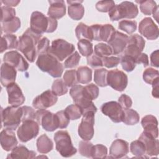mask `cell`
<instances>
[{
  "mask_svg": "<svg viewBox=\"0 0 159 159\" xmlns=\"http://www.w3.org/2000/svg\"><path fill=\"white\" fill-rule=\"evenodd\" d=\"M42 35L34 32L28 28L18 40L17 50L24 54L27 60L33 63L37 56V45Z\"/></svg>",
  "mask_w": 159,
  "mask_h": 159,
  "instance_id": "1",
  "label": "cell"
},
{
  "mask_svg": "<svg viewBox=\"0 0 159 159\" xmlns=\"http://www.w3.org/2000/svg\"><path fill=\"white\" fill-rule=\"evenodd\" d=\"M36 65L39 68L53 78H59L63 72V65L55 57L48 53L38 55Z\"/></svg>",
  "mask_w": 159,
  "mask_h": 159,
  "instance_id": "2",
  "label": "cell"
},
{
  "mask_svg": "<svg viewBox=\"0 0 159 159\" xmlns=\"http://www.w3.org/2000/svg\"><path fill=\"white\" fill-rule=\"evenodd\" d=\"M139 14L137 5L130 1H123L115 6L109 12V16L112 21L122 19H134Z\"/></svg>",
  "mask_w": 159,
  "mask_h": 159,
  "instance_id": "3",
  "label": "cell"
},
{
  "mask_svg": "<svg viewBox=\"0 0 159 159\" xmlns=\"http://www.w3.org/2000/svg\"><path fill=\"white\" fill-rule=\"evenodd\" d=\"M1 120L4 127L11 130H16L22 122V108L19 106H8L1 108Z\"/></svg>",
  "mask_w": 159,
  "mask_h": 159,
  "instance_id": "4",
  "label": "cell"
},
{
  "mask_svg": "<svg viewBox=\"0 0 159 159\" xmlns=\"http://www.w3.org/2000/svg\"><path fill=\"white\" fill-rule=\"evenodd\" d=\"M53 139L56 150L62 157L68 158L76 153L77 150L73 147L68 131L59 130L57 132L54 134Z\"/></svg>",
  "mask_w": 159,
  "mask_h": 159,
  "instance_id": "5",
  "label": "cell"
},
{
  "mask_svg": "<svg viewBox=\"0 0 159 159\" xmlns=\"http://www.w3.org/2000/svg\"><path fill=\"white\" fill-rule=\"evenodd\" d=\"M70 95L75 104L81 107L83 111V114L88 111L96 112L97 107L86 94L83 86L76 84L72 86L70 90Z\"/></svg>",
  "mask_w": 159,
  "mask_h": 159,
  "instance_id": "6",
  "label": "cell"
},
{
  "mask_svg": "<svg viewBox=\"0 0 159 159\" xmlns=\"http://www.w3.org/2000/svg\"><path fill=\"white\" fill-rule=\"evenodd\" d=\"M73 44L61 39H57L52 42L48 53L61 61L75 52Z\"/></svg>",
  "mask_w": 159,
  "mask_h": 159,
  "instance_id": "7",
  "label": "cell"
},
{
  "mask_svg": "<svg viewBox=\"0 0 159 159\" xmlns=\"http://www.w3.org/2000/svg\"><path fill=\"white\" fill-rule=\"evenodd\" d=\"M34 120L48 132H53L58 128V120L56 114L44 109H40L35 111Z\"/></svg>",
  "mask_w": 159,
  "mask_h": 159,
  "instance_id": "8",
  "label": "cell"
},
{
  "mask_svg": "<svg viewBox=\"0 0 159 159\" xmlns=\"http://www.w3.org/2000/svg\"><path fill=\"white\" fill-rule=\"evenodd\" d=\"M94 114L93 111H88L83 114V118L78 126V135L83 140H90L94 136Z\"/></svg>",
  "mask_w": 159,
  "mask_h": 159,
  "instance_id": "9",
  "label": "cell"
},
{
  "mask_svg": "<svg viewBox=\"0 0 159 159\" xmlns=\"http://www.w3.org/2000/svg\"><path fill=\"white\" fill-rule=\"evenodd\" d=\"M39 132V124L34 120H28L19 127L17 135L21 142H27L35 138Z\"/></svg>",
  "mask_w": 159,
  "mask_h": 159,
  "instance_id": "10",
  "label": "cell"
},
{
  "mask_svg": "<svg viewBox=\"0 0 159 159\" xmlns=\"http://www.w3.org/2000/svg\"><path fill=\"white\" fill-rule=\"evenodd\" d=\"M107 86H110L117 91H123L127 86L128 77L127 75L118 69L108 71L107 75Z\"/></svg>",
  "mask_w": 159,
  "mask_h": 159,
  "instance_id": "11",
  "label": "cell"
},
{
  "mask_svg": "<svg viewBox=\"0 0 159 159\" xmlns=\"http://www.w3.org/2000/svg\"><path fill=\"white\" fill-rule=\"evenodd\" d=\"M145 45L144 39L135 34L129 37L127 45L124 50V55L132 57L135 61L137 58L143 51Z\"/></svg>",
  "mask_w": 159,
  "mask_h": 159,
  "instance_id": "12",
  "label": "cell"
},
{
  "mask_svg": "<svg viewBox=\"0 0 159 159\" xmlns=\"http://www.w3.org/2000/svg\"><path fill=\"white\" fill-rule=\"evenodd\" d=\"M30 29L35 33L42 35L47 32L49 25V17L43 13L34 11L32 13L30 20Z\"/></svg>",
  "mask_w": 159,
  "mask_h": 159,
  "instance_id": "13",
  "label": "cell"
},
{
  "mask_svg": "<svg viewBox=\"0 0 159 159\" xmlns=\"http://www.w3.org/2000/svg\"><path fill=\"white\" fill-rule=\"evenodd\" d=\"M101 111L103 114L108 116L110 119L115 122H122L124 109L116 101H109L104 103L101 107Z\"/></svg>",
  "mask_w": 159,
  "mask_h": 159,
  "instance_id": "14",
  "label": "cell"
},
{
  "mask_svg": "<svg viewBox=\"0 0 159 159\" xmlns=\"http://www.w3.org/2000/svg\"><path fill=\"white\" fill-rule=\"evenodd\" d=\"M3 61L6 63L19 71H25L29 68V63L23 56L16 50H11L5 53Z\"/></svg>",
  "mask_w": 159,
  "mask_h": 159,
  "instance_id": "15",
  "label": "cell"
},
{
  "mask_svg": "<svg viewBox=\"0 0 159 159\" xmlns=\"http://www.w3.org/2000/svg\"><path fill=\"white\" fill-rule=\"evenodd\" d=\"M139 32L147 39L150 40H156L159 35L158 27L150 17H145L140 22Z\"/></svg>",
  "mask_w": 159,
  "mask_h": 159,
  "instance_id": "16",
  "label": "cell"
},
{
  "mask_svg": "<svg viewBox=\"0 0 159 159\" xmlns=\"http://www.w3.org/2000/svg\"><path fill=\"white\" fill-rule=\"evenodd\" d=\"M57 101L58 96L52 91L48 89L34 98L32 101V106L35 109H46L55 104Z\"/></svg>",
  "mask_w": 159,
  "mask_h": 159,
  "instance_id": "17",
  "label": "cell"
},
{
  "mask_svg": "<svg viewBox=\"0 0 159 159\" xmlns=\"http://www.w3.org/2000/svg\"><path fill=\"white\" fill-rule=\"evenodd\" d=\"M128 40L129 36L127 35L116 30L107 43L112 50V53L119 55L124 52L127 45Z\"/></svg>",
  "mask_w": 159,
  "mask_h": 159,
  "instance_id": "18",
  "label": "cell"
},
{
  "mask_svg": "<svg viewBox=\"0 0 159 159\" xmlns=\"http://www.w3.org/2000/svg\"><path fill=\"white\" fill-rule=\"evenodd\" d=\"M8 94V103L11 106H20L25 101V97L20 88L16 83H12L6 86Z\"/></svg>",
  "mask_w": 159,
  "mask_h": 159,
  "instance_id": "19",
  "label": "cell"
},
{
  "mask_svg": "<svg viewBox=\"0 0 159 159\" xmlns=\"http://www.w3.org/2000/svg\"><path fill=\"white\" fill-rule=\"evenodd\" d=\"M129 151V143L122 139H116L109 148V155L113 158H121L127 155Z\"/></svg>",
  "mask_w": 159,
  "mask_h": 159,
  "instance_id": "20",
  "label": "cell"
},
{
  "mask_svg": "<svg viewBox=\"0 0 159 159\" xmlns=\"http://www.w3.org/2000/svg\"><path fill=\"white\" fill-rule=\"evenodd\" d=\"M139 140H141L145 148V153L149 156H157L159 154V141L145 132H142Z\"/></svg>",
  "mask_w": 159,
  "mask_h": 159,
  "instance_id": "21",
  "label": "cell"
},
{
  "mask_svg": "<svg viewBox=\"0 0 159 159\" xmlns=\"http://www.w3.org/2000/svg\"><path fill=\"white\" fill-rule=\"evenodd\" d=\"M0 143L3 150L7 152L12 151L18 144L15 133L13 130L6 129L1 132Z\"/></svg>",
  "mask_w": 159,
  "mask_h": 159,
  "instance_id": "22",
  "label": "cell"
},
{
  "mask_svg": "<svg viewBox=\"0 0 159 159\" xmlns=\"http://www.w3.org/2000/svg\"><path fill=\"white\" fill-rule=\"evenodd\" d=\"M141 125L143 128V132L154 138L158 137V120L154 116L149 114L142 117Z\"/></svg>",
  "mask_w": 159,
  "mask_h": 159,
  "instance_id": "23",
  "label": "cell"
},
{
  "mask_svg": "<svg viewBox=\"0 0 159 159\" xmlns=\"http://www.w3.org/2000/svg\"><path fill=\"white\" fill-rule=\"evenodd\" d=\"M17 70L11 65L3 63L1 66V83L6 87L9 84L14 83L16 78Z\"/></svg>",
  "mask_w": 159,
  "mask_h": 159,
  "instance_id": "24",
  "label": "cell"
},
{
  "mask_svg": "<svg viewBox=\"0 0 159 159\" xmlns=\"http://www.w3.org/2000/svg\"><path fill=\"white\" fill-rule=\"evenodd\" d=\"M50 6L47 12L48 17L55 19L63 17L66 14V6L63 0L48 1Z\"/></svg>",
  "mask_w": 159,
  "mask_h": 159,
  "instance_id": "25",
  "label": "cell"
},
{
  "mask_svg": "<svg viewBox=\"0 0 159 159\" xmlns=\"http://www.w3.org/2000/svg\"><path fill=\"white\" fill-rule=\"evenodd\" d=\"M83 1H67L69 4L68 7V13L69 17L75 20H80L84 14V7L81 4Z\"/></svg>",
  "mask_w": 159,
  "mask_h": 159,
  "instance_id": "26",
  "label": "cell"
},
{
  "mask_svg": "<svg viewBox=\"0 0 159 159\" xmlns=\"http://www.w3.org/2000/svg\"><path fill=\"white\" fill-rule=\"evenodd\" d=\"M36 156L34 151L29 150L26 147L20 145L14 148L11 153L9 154L7 158H34Z\"/></svg>",
  "mask_w": 159,
  "mask_h": 159,
  "instance_id": "27",
  "label": "cell"
},
{
  "mask_svg": "<svg viewBox=\"0 0 159 159\" xmlns=\"http://www.w3.org/2000/svg\"><path fill=\"white\" fill-rule=\"evenodd\" d=\"M36 145L38 152L43 154L50 152L53 148L52 140L46 134H43L37 139Z\"/></svg>",
  "mask_w": 159,
  "mask_h": 159,
  "instance_id": "28",
  "label": "cell"
},
{
  "mask_svg": "<svg viewBox=\"0 0 159 159\" xmlns=\"http://www.w3.org/2000/svg\"><path fill=\"white\" fill-rule=\"evenodd\" d=\"M18 40L13 34H5L2 35L1 40V53L6 50L17 48Z\"/></svg>",
  "mask_w": 159,
  "mask_h": 159,
  "instance_id": "29",
  "label": "cell"
},
{
  "mask_svg": "<svg viewBox=\"0 0 159 159\" xmlns=\"http://www.w3.org/2000/svg\"><path fill=\"white\" fill-rule=\"evenodd\" d=\"M75 34L79 40L85 39L92 41L93 40L90 27L83 22H80L78 24L75 29Z\"/></svg>",
  "mask_w": 159,
  "mask_h": 159,
  "instance_id": "30",
  "label": "cell"
},
{
  "mask_svg": "<svg viewBox=\"0 0 159 159\" xmlns=\"http://www.w3.org/2000/svg\"><path fill=\"white\" fill-rule=\"evenodd\" d=\"M140 120V116L138 112L132 109H124L122 122L128 125L137 124Z\"/></svg>",
  "mask_w": 159,
  "mask_h": 159,
  "instance_id": "31",
  "label": "cell"
},
{
  "mask_svg": "<svg viewBox=\"0 0 159 159\" xmlns=\"http://www.w3.org/2000/svg\"><path fill=\"white\" fill-rule=\"evenodd\" d=\"M78 81L81 84H88L92 80V70L86 66H81L76 70Z\"/></svg>",
  "mask_w": 159,
  "mask_h": 159,
  "instance_id": "32",
  "label": "cell"
},
{
  "mask_svg": "<svg viewBox=\"0 0 159 159\" xmlns=\"http://www.w3.org/2000/svg\"><path fill=\"white\" fill-rule=\"evenodd\" d=\"M20 20L17 17H16L13 19L2 22L1 30L6 34H11L17 31V30L20 27Z\"/></svg>",
  "mask_w": 159,
  "mask_h": 159,
  "instance_id": "33",
  "label": "cell"
},
{
  "mask_svg": "<svg viewBox=\"0 0 159 159\" xmlns=\"http://www.w3.org/2000/svg\"><path fill=\"white\" fill-rule=\"evenodd\" d=\"M135 2L140 4V11L145 15L150 16L158 9L155 1L153 0L136 1Z\"/></svg>",
  "mask_w": 159,
  "mask_h": 159,
  "instance_id": "34",
  "label": "cell"
},
{
  "mask_svg": "<svg viewBox=\"0 0 159 159\" xmlns=\"http://www.w3.org/2000/svg\"><path fill=\"white\" fill-rule=\"evenodd\" d=\"M108 71L106 68H101L95 70L94 73V81L95 83L100 87L107 86V75Z\"/></svg>",
  "mask_w": 159,
  "mask_h": 159,
  "instance_id": "35",
  "label": "cell"
},
{
  "mask_svg": "<svg viewBox=\"0 0 159 159\" xmlns=\"http://www.w3.org/2000/svg\"><path fill=\"white\" fill-rule=\"evenodd\" d=\"M143 81L148 84L152 85L155 83L159 81V72L157 70L153 68H148L143 73Z\"/></svg>",
  "mask_w": 159,
  "mask_h": 159,
  "instance_id": "36",
  "label": "cell"
},
{
  "mask_svg": "<svg viewBox=\"0 0 159 159\" xmlns=\"http://www.w3.org/2000/svg\"><path fill=\"white\" fill-rule=\"evenodd\" d=\"M115 31V28L111 24H101L99 31V40L108 42Z\"/></svg>",
  "mask_w": 159,
  "mask_h": 159,
  "instance_id": "37",
  "label": "cell"
},
{
  "mask_svg": "<svg viewBox=\"0 0 159 159\" xmlns=\"http://www.w3.org/2000/svg\"><path fill=\"white\" fill-rule=\"evenodd\" d=\"M70 120H77L83 116V111L77 104H70L64 110Z\"/></svg>",
  "mask_w": 159,
  "mask_h": 159,
  "instance_id": "38",
  "label": "cell"
},
{
  "mask_svg": "<svg viewBox=\"0 0 159 159\" xmlns=\"http://www.w3.org/2000/svg\"><path fill=\"white\" fill-rule=\"evenodd\" d=\"M78 50L81 55L84 57H89L93 53V45L91 41L83 39L80 40L77 43Z\"/></svg>",
  "mask_w": 159,
  "mask_h": 159,
  "instance_id": "39",
  "label": "cell"
},
{
  "mask_svg": "<svg viewBox=\"0 0 159 159\" xmlns=\"http://www.w3.org/2000/svg\"><path fill=\"white\" fill-rule=\"evenodd\" d=\"M130 150L131 153L137 157H145V148L143 143L140 140H137L131 142L130 145Z\"/></svg>",
  "mask_w": 159,
  "mask_h": 159,
  "instance_id": "40",
  "label": "cell"
},
{
  "mask_svg": "<svg viewBox=\"0 0 159 159\" xmlns=\"http://www.w3.org/2000/svg\"><path fill=\"white\" fill-rule=\"evenodd\" d=\"M94 53L98 57L102 58L109 57L112 55V50L111 47L104 43H99L94 46Z\"/></svg>",
  "mask_w": 159,
  "mask_h": 159,
  "instance_id": "41",
  "label": "cell"
},
{
  "mask_svg": "<svg viewBox=\"0 0 159 159\" xmlns=\"http://www.w3.org/2000/svg\"><path fill=\"white\" fill-rule=\"evenodd\" d=\"M52 91L58 96H63L67 93L68 86L65 83L63 80H55L52 86Z\"/></svg>",
  "mask_w": 159,
  "mask_h": 159,
  "instance_id": "42",
  "label": "cell"
},
{
  "mask_svg": "<svg viewBox=\"0 0 159 159\" xmlns=\"http://www.w3.org/2000/svg\"><path fill=\"white\" fill-rule=\"evenodd\" d=\"M137 25V22L135 20H122L119 22L118 28L128 34H132L136 30Z\"/></svg>",
  "mask_w": 159,
  "mask_h": 159,
  "instance_id": "43",
  "label": "cell"
},
{
  "mask_svg": "<svg viewBox=\"0 0 159 159\" xmlns=\"http://www.w3.org/2000/svg\"><path fill=\"white\" fill-rule=\"evenodd\" d=\"M63 81L68 87H72L78 83L76 70H66L63 75Z\"/></svg>",
  "mask_w": 159,
  "mask_h": 159,
  "instance_id": "44",
  "label": "cell"
},
{
  "mask_svg": "<svg viewBox=\"0 0 159 159\" xmlns=\"http://www.w3.org/2000/svg\"><path fill=\"white\" fill-rule=\"evenodd\" d=\"M93 146L94 145L89 140H81L79 142V152L84 157L91 158Z\"/></svg>",
  "mask_w": 159,
  "mask_h": 159,
  "instance_id": "45",
  "label": "cell"
},
{
  "mask_svg": "<svg viewBox=\"0 0 159 159\" xmlns=\"http://www.w3.org/2000/svg\"><path fill=\"white\" fill-rule=\"evenodd\" d=\"M123 70L127 72H130L134 70L136 66L135 60L130 56L124 55L120 61Z\"/></svg>",
  "mask_w": 159,
  "mask_h": 159,
  "instance_id": "46",
  "label": "cell"
},
{
  "mask_svg": "<svg viewBox=\"0 0 159 159\" xmlns=\"http://www.w3.org/2000/svg\"><path fill=\"white\" fill-rule=\"evenodd\" d=\"M81 57L77 51H75L64 61L63 66L65 68H73L77 66L80 61Z\"/></svg>",
  "mask_w": 159,
  "mask_h": 159,
  "instance_id": "47",
  "label": "cell"
},
{
  "mask_svg": "<svg viewBox=\"0 0 159 159\" xmlns=\"http://www.w3.org/2000/svg\"><path fill=\"white\" fill-rule=\"evenodd\" d=\"M1 19L2 22L11 20L16 17V11L14 8L8 6H1Z\"/></svg>",
  "mask_w": 159,
  "mask_h": 159,
  "instance_id": "48",
  "label": "cell"
},
{
  "mask_svg": "<svg viewBox=\"0 0 159 159\" xmlns=\"http://www.w3.org/2000/svg\"><path fill=\"white\" fill-rule=\"evenodd\" d=\"M107 155V148L102 144H97L93 146L91 158H104Z\"/></svg>",
  "mask_w": 159,
  "mask_h": 159,
  "instance_id": "49",
  "label": "cell"
},
{
  "mask_svg": "<svg viewBox=\"0 0 159 159\" xmlns=\"http://www.w3.org/2000/svg\"><path fill=\"white\" fill-rule=\"evenodd\" d=\"M115 6L114 1H99L96 4V9L102 12H109Z\"/></svg>",
  "mask_w": 159,
  "mask_h": 159,
  "instance_id": "50",
  "label": "cell"
},
{
  "mask_svg": "<svg viewBox=\"0 0 159 159\" xmlns=\"http://www.w3.org/2000/svg\"><path fill=\"white\" fill-rule=\"evenodd\" d=\"M49 48H50L49 40L45 37H42L39 40L37 45V55L48 53Z\"/></svg>",
  "mask_w": 159,
  "mask_h": 159,
  "instance_id": "51",
  "label": "cell"
},
{
  "mask_svg": "<svg viewBox=\"0 0 159 159\" xmlns=\"http://www.w3.org/2000/svg\"><path fill=\"white\" fill-rule=\"evenodd\" d=\"M84 88L86 94L92 101L96 99L98 97L99 91L98 87L96 84L91 83L84 86Z\"/></svg>",
  "mask_w": 159,
  "mask_h": 159,
  "instance_id": "52",
  "label": "cell"
},
{
  "mask_svg": "<svg viewBox=\"0 0 159 159\" xmlns=\"http://www.w3.org/2000/svg\"><path fill=\"white\" fill-rule=\"evenodd\" d=\"M120 58L117 57L109 56L102 58L103 66H106L107 68H111L117 66L120 63Z\"/></svg>",
  "mask_w": 159,
  "mask_h": 159,
  "instance_id": "53",
  "label": "cell"
},
{
  "mask_svg": "<svg viewBox=\"0 0 159 159\" xmlns=\"http://www.w3.org/2000/svg\"><path fill=\"white\" fill-rule=\"evenodd\" d=\"M56 115L58 120V128L65 129L70 123V119L66 116L64 111H59L57 112Z\"/></svg>",
  "mask_w": 159,
  "mask_h": 159,
  "instance_id": "54",
  "label": "cell"
},
{
  "mask_svg": "<svg viewBox=\"0 0 159 159\" xmlns=\"http://www.w3.org/2000/svg\"><path fill=\"white\" fill-rule=\"evenodd\" d=\"M87 63L93 68L102 67L103 66L102 58L94 53H93V54L87 57Z\"/></svg>",
  "mask_w": 159,
  "mask_h": 159,
  "instance_id": "55",
  "label": "cell"
},
{
  "mask_svg": "<svg viewBox=\"0 0 159 159\" xmlns=\"http://www.w3.org/2000/svg\"><path fill=\"white\" fill-rule=\"evenodd\" d=\"M22 108L23 111L22 122L28 120H34L35 111L32 107L27 106H24Z\"/></svg>",
  "mask_w": 159,
  "mask_h": 159,
  "instance_id": "56",
  "label": "cell"
},
{
  "mask_svg": "<svg viewBox=\"0 0 159 159\" xmlns=\"http://www.w3.org/2000/svg\"><path fill=\"white\" fill-rule=\"evenodd\" d=\"M118 102L123 109H129L132 105V101L129 96L125 94H121L118 99Z\"/></svg>",
  "mask_w": 159,
  "mask_h": 159,
  "instance_id": "57",
  "label": "cell"
},
{
  "mask_svg": "<svg viewBox=\"0 0 159 159\" xmlns=\"http://www.w3.org/2000/svg\"><path fill=\"white\" fill-rule=\"evenodd\" d=\"M159 51L156 50L150 55V65L152 66L158 68L159 66Z\"/></svg>",
  "mask_w": 159,
  "mask_h": 159,
  "instance_id": "58",
  "label": "cell"
},
{
  "mask_svg": "<svg viewBox=\"0 0 159 159\" xmlns=\"http://www.w3.org/2000/svg\"><path fill=\"white\" fill-rule=\"evenodd\" d=\"M135 63H136V64L142 63L144 67L147 66L149 65L148 57L147 55L145 53L142 52L140 53V55L135 60Z\"/></svg>",
  "mask_w": 159,
  "mask_h": 159,
  "instance_id": "59",
  "label": "cell"
},
{
  "mask_svg": "<svg viewBox=\"0 0 159 159\" xmlns=\"http://www.w3.org/2000/svg\"><path fill=\"white\" fill-rule=\"evenodd\" d=\"M20 1H16V0H10V1H1V2H2L5 4L6 6L8 7H16L18 5V4L20 2Z\"/></svg>",
  "mask_w": 159,
  "mask_h": 159,
  "instance_id": "60",
  "label": "cell"
},
{
  "mask_svg": "<svg viewBox=\"0 0 159 159\" xmlns=\"http://www.w3.org/2000/svg\"><path fill=\"white\" fill-rule=\"evenodd\" d=\"M158 84H159V81L155 83L152 85L153 88L152 94L153 97L155 98H158Z\"/></svg>",
  "mask_w": 159,
  "mask_h": 159,
  "instance_id": "61",
  "label": "cell"
}]
</instances>
